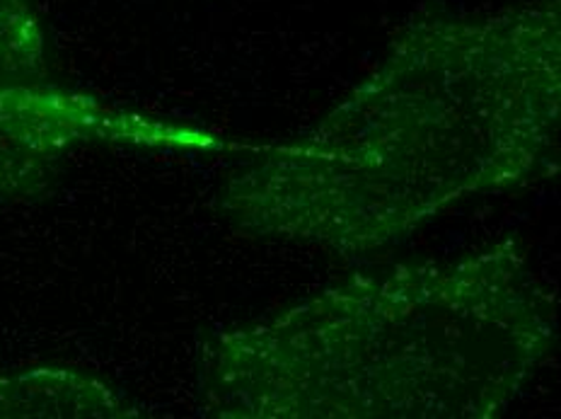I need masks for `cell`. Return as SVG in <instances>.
I'll return each mask as SVG.
<instances>
[{
  "label": "cell",
  "mask_w": 561,
  "mask_h": 419,
  "mask_svg": "<svg viewBox=\"0 0 561 419\" xmlns=\"http://www.w3.org/2000/svg\"><path fill=\"white\" fill-rule=\"evenodd\" d=\"M559 13L528 0L409 22L320 124L232 174L224 214L252 236L356 254L530 180L559 129Z\"/></svg>",
  "instance_id": "1"
},
{
  "label": "cell",
  "mask_w": 561,
  "mask_h": 419,
  "mask_svg": "<svg viewBox=\"0 0 561 419\" xmlns=\"http://www.w3.org/2000/svg\"><path fill=\"white\" fill-rule=\"evenodd\" d=\"M557 337L554 298L506 240L460 260L354 276L202 354L226 419H486Z\"/></svg>",
  "instance_id": "2"
},
{
  "label": "cell",
  "mask_w": 561,
  "mask_h": 419,
  "mask_svg": "<svg viewBox=\"0 0 561 419\" xmlns=\"http://www.w3.org/2000/svg\"><path fill=\"white\" fill-rule=\"evenodd\" d=\"M104 110L46 83L30 0H0V200L42 190L70 146L98 141Z\"/></svg>",
  "instance_id": "3"
}]
</instances>
